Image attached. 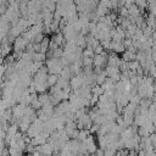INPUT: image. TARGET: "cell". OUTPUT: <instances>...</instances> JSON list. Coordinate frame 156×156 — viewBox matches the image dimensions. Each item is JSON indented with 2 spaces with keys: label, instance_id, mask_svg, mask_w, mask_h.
<instances>
[{
  "label": "cell",
  "instance_id": "obj_1",
  "mask_svg": "<svg viewBox=\"0 0 156 156\" xmlns=\"http://www.w3.org/2000/svg\"><path fill=\"white\" fill-rule=\"evenodd\" d=\"M11 111H12V117L13 118H16L17 121H18V123H20V121H21V118L23 117V115H24V111H26V106L23 105V104H16V105H13L12 107H11Z\"/></svg>",
  "mask_w": 156,
  "mask_h": 156
},
{
  "label": "cell",
  "instance_id": "obj_2",
  "mask_svg": "<svg viewBox=\"0 0 156 156\" xmlns=\"http://www.w3.org/2000/svg\"><path fill=\"white\" fill-rule=\"evenodd\" d=\"M27 45H28V43H27L21 35H18V37L13 40V43H12V49H13L15 52H21V51H24V50H26Z\"/></svg>",
  "mask_w": 156,
  "mask_h": 156
},
{
  "label": "cell",
  "instance_id": "obj_3",
  "mask_svg": "<svg viewBox=\"0 0 156 156\" xmlns=\"http://www.w3.org/2000/svg\"><path fill=\"white\" fill-rule=\"evenodd\" d=\"M93 65L105 67L107 65V52L105 51L104 54H95L93 57Z\"/></svg>",
  "mask_w": 156,
  "mask_h": 156
},
{
  "label": "cell",
  "instance_id": "obj_4",
  "mask_svg": "<svg viewBox=\"0 0 156 156\" xmlns=\"http://www.w3.org/2000/svg\"><path fill=\"white\" fill-rule=\"evenodd\" d=\"M124 50H126V48H124L122 41H113V40H111L110 51H113V52H117V54H122Z\"/></svg>",
  "mask_w": 156,
  "mask_h": 156
},
{
  "label": "cell",
  "instance_id": "obj_5",
  "mask_svg": "<svg viewBox=\"0 0 156 156\" xmlns=\"http://www.w3.org/2000/svg\"><path fill=\"white\" fill-rule=\"evenodd\" d=\"M41 154L43 155H51L54 154V144L51 141H46L41 145Z\"/></svg>",
  "mask_w": 156,
  "mask_h": 156
},
{
  "label": "cell",
  "instance_id": "obj_6",
  "mask_svg": "<svg viewBox=\"0 0 156 156\" xmlns=\"http://www.w3.org/2000/svg\"><path fill=\"white\" fill-rule=\"evenodd\" d=\"M73 76V73H72V71H71V67H69V65H67V66H63V68H62V71L60 72V77L61 78H63V79H67V80H69V78Z\"/></svg>",
  "mask_w": 156,
  "mask_h": 156
},
{
  "label": "cell",
  "instance_id": "obj_7",
  "mask_svg": "<svg viewBox=\"0 0 156 156\" xmlns=\"http://www.w3.org/2000/svg\"><path fill=\"white\" fill-rule=\"evenodd\" d=\"M46 60V54L41 51H34L32 55V61H38V62H44Z\"/></svg>",
  "mask_w": 156,
  "mask_h": 156
},
{
  "label": "cell",
  "instance_id": "obj_8",
  "mask_svg": "<svg viewBox=\"0 0 156 156\" xmlns=\"http://www.w3.org/2000/svg\"><path fill=\"white\" fill-rule=\"evenodd\" d=\"M128 13H129V16H133V17L139 16L140 15V7L136 4H132L130 6H128Z\"/></svg>",
  "mask_w": 156,
  "mask_h": 156
},
{
  "label": "cell",
  "instance_id": "obj_9",
  "mask_svg": "<svg viewBox=\"0 0 156 156\" xmlns=\"http://www.w3.org/2000/svg\"><path fill=\"white\" fill-rule=\"evenodd\" d=\"M49 43H50V39L45 35V37L43 38V40L40 41V51H41V52L46 54V51L49 50Z\"/></svg>",
  "mask_w": 156,
  "mask_h": 156
},
{
  "label": "cell",
  "instance_id": "obj_10",
  "mask_svg": "<svg viewBox=\"0 0 156 156\" xmlns=\"http://www.w3.org/2000/svg\"><path fill=\"white\" fill-rule=\"evenodd\" d=\"M58 74H55V73H49L48 74V78H46V83L49 84V87L51 85H55L57 83V79H58Z\"/></svg>",
  "mask_w": 156,
  "mask_h": 156
},
{
  "label": "cell",
  "instance_id": "obj_11",
  "mask_svg": "<svg viewBox=\"0 0 156 156\" xmlns=\"http://www.w3.org/2000/svg\"><path fill=\"white\" fill-rule=\"evenodd\" d=\"M38 99L41 102V105L48 104V102H50V94L46 93V91L45 93H40V94H38Z\"/></svg>",
  "mask_w": 156,
  "mask_h": 156
},
{
  "label": "cell",
  "instance_id": "obj_12",
  "mask_svg": "<svg viewBox=\"0 0 156 156\" xmlns=\"http://www.w3.org/2000/svg\"><path fill=\"white\" fill-rule=\"evenodd\" d=\"M62 55H63V46H57V48L54 49L52 52H51V57H57V58H60V57H62Z\"/></svg>",
  "mask_w": 156,
  "mask_h": 156
},
{
  "label": "cell",
  "instance_id": "obj_13",
  "mask_svg": "<svg viewBox=\"0 0 156 156\" xmlns=\"http://www.w3.org/2000/svg\"><path fill=\"white\" fill-rule=\"evenodd\" d=\"M90 134V132H89V129H79V132H78V136H77V139L79 140V141H83L88 135Z\"/></svg>",
  "mask_w": 156,
  "mask_h": 156
},
{
  "label": "cell",
  "instance_id": "obj_14",
  "mask_svg": "<svg viewBox=\"0 0 156 156\" xmlns=\"http://www.w3.org/2000/svg\"><path fill=\"white\" fill-rule=\"evenodd\" d=\"M141 30H143V34H144L145 37H151V34H152V32H154V28L146 24L145 27L141 28Z\"/></svg>",
  "mask_w": 156,
  "mask_h": 156
},
{
  "label": "cell",
  "instance_id": "obj_15",
  "mask_svg": "<svg viewBox=\"0 0 156 156\" xmlns=\"http://www.w3.org/2000/svg\"><path fill=\"white\" fill-rule=\"evenodd\" d=\"M30 106L37 111V110L41 108V106H43V105H41V102L39 101V99H38V98H35V99H33V100L30 101Z\"/></svg>",
  "mask_w": 156,
  "mask_h": 156
},
{
  "label": "cell",
  "instance_id": "obj_16",
  "mask_svg": "<svg viewBox=\"0 0 156 156\" xmlns=\"http://www.w3.org/2000/svg\"><path fill=\"white\" fill-rule=\"evenodd\" d=\"M82 62H83V66L85 67H93V57H82Z\"/></svg>",
  "mask_w": 156,
  "mask_h": 156
},
{
  "label": "cell",
  "instance_id": "obj_17",
  "mask_svg": "<svg viewBox=\"0 0 156 156\" xmlns=\"http://www.w3.org/2000/svg\"><path fill=\"white\" fill-rule=\"evenodd\" d=\"M139 65H140V63H139V61H138V60L128 61V67H129V69H132V71H135V69H136V67H138Z\"/></svg>",
  "mask_w": 156,
  "mask_h": 156
},
{
  "label": "cell",
  "instance_id": "obj_18",
  "mask_svg": "<svg viewBox=\"0 0 156 156\" xmlns=\"http://www.w3.org/2000/svg\"><path fill=\"white\" fill-rule=\"evenodd\" d=\"M149 138H150V140H151V144H152L154 149H156V132L151 133V134L149 135Z\"/></svg>",
  "mask_w": 156,
  "mask_h": 156
},
{
  "label": "cell",
  "instance_id": "obj_19",
  "mask_svg": "<svg viewBox=\"0 0 156 156\" xmlns=\"http://www.w3.org/2000/svg\"><path fill=\"white\" fill-rule=\"evenodd\" d=\"M105 51H106V50L101 46V44H99L98 46H95V48H94V52H95V54H104Z\"/></svg>",
  "mask_w": 156,
  "mask_h": 156
},
{
  "label": "cell",
  "instance_id": "obj_20",
  "mask_svg": "<svg viewBox=\"0 0 156 156\" xmlns=\"http://www.w3.org/2000/svg\"><path fill=\"white\" fill-rule=\"evenodd\" d=\"M6 72V63H0V78H4Z\"/></svg>",
  "mask_w": 156,
  "mask_h": 156
},
{
  "label": "cell",
  "instance_id": "obj_21",
  "mask_svg": "<svg viewBox=\"0 0 156 156\" xmlns=\"http://www.w3.org/2000/svg\"><path fill=\"white\" fill-rule=\"evenodd\" d=\"M94 154L95 155H99V156H102L104 155V149L102 147H96V150H95Z\"/></svg>",
  "mask_w": 156,
  "mask_h": 156
}]
</instances>
